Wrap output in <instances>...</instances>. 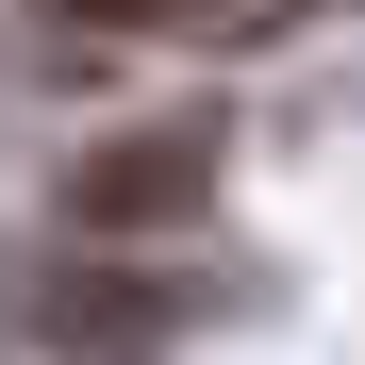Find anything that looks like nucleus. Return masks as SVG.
Masks as SVG:
<instances>
[{"label":"nucleus","instance_id":"1","mask_svg":"<svg viewBox=\"0 0 365 365\" xmlns=\"http://www.w3.org/2000/svg\"><path fill=\"white\" fill-rule=\"evenodd\" d=\"M216 200V133L200 116H166V133H100L67 166V232H100V250H150V232H182Z\"/></svg>","mask_w":365,"mask_h":365},{"label":"nucleus","instance_id":"2","mask_svg":"<svg viewBox=\"0 0 365 365\" xmlns=\"http://www.w3.org/2000/svg\"><path fill=\"white\" fill-rule=\"evenodd\" d=\"M182 316H200V282H182V266H133V250H100V232L34 266V332H67V349H150V332H182Z\"/></svg>","mask_w":365,"mask_h":365},{"label":"nucleus","instance_id":"3","mask_svg":"<svg viewBox=\"0 0 365 365\" xmlns=\"http://www.w3.org/2000/svg\"><path fill=\"white\" fill-rule=\"evenodd\" d=\"M67 34H133V50H266V34H316L349 0H50Z\"/></svg>","mask_w":365,"mask_h":365}]
</instances>
